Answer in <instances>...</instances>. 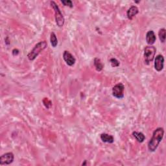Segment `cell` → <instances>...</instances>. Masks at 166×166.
Returning a JSON list of instances; mask_svg holds the SVG:
<instances>
[{
  "label": "cell",
  "instance_id": "obj_9",
  "mask_svg": "<svg viewBox=\"0 0 166 166\" xmlns=\"http://www.w3.org/2000/svg\"><path fill=\"white\" fill-rule=\"evenodd\" d=\"M156 37L153 30H149L146 34V41L149 45H152L156 42Z\"/></svg>",
  "mask_w": 166,
  "mask_h": 166
},
{
  "label": "cell",
  "instance_id": "obj_6",
  "mask_svg": "<svg viewBox=\"0 0 166 166\" xmlns=\"http://www.w3.org/2000/svg\"><path fill=\"white\" fill-rule=\"evenodd\" d=\"M14 158V156L13 152L5 153L0 157V164L2 165L10 164L13 162Z\"/></svg>",
  "mask_w": 166,
  "mask_h": 166
},
{
  "label": "cell",
  "instance_id": "obj_8",
  "mask_svg": "<svg viewBox=\"0 0 166 166\" xmlns=\"http://www.w3.org/2000/svg\"><path fill=\"white\" fill-rule=\"evenodd\" d=\"M63 59L66 63L69 66H72L75 64L76 60L73 55L68 51H64L63 53Z\"/></svg>",
  "mask_w": 166,
  "mask_h": 166
},
{
  "label": "cell",
  "instance_id": "obj_1",
  "mask_svg": "<svg viewBox=\"0 0 166 166\" xmlns=\"http://www.w3.org/2000/svg\"><path fill=\"white\" fill-rule=\"evenodd\" d=\"M164 135V130L162 127H158L153 132L152 136L148 143V149L151 152H155L161 142Z\"/></svg>",
  "mask_w": 166,
  "mask_h": 166
},
{
  "label": "cell",
  "instance_id": "obj_14",
  "mask_svg": "<svg viewBox=\"0 0 166 166\" xmlns=\"http://www.w3.org/2000/svg\"><path fill=\"white\" fill-rule=\"evenodd\" d=\"M50 42L51 45L53 47H56L58 44V40L57 38V36L54 32H52L50 35Z\"/></svg>",
  "mask_w": 166,
  "mask_h": 166
},
{
  "label": "cell",
  "instance_id": "obj_17",
  "mask_svg": "<svg viewBox=\"0 0 166 166\" xmlns=\"http://www.w3.org/2000/svg\"><path fill=\"white\" fill-rule=\"evenodd\" d=\"M64 5V6H67V7H69L70 8L73 7V3L71 1V0H64V1L61 2Z\"/></svg>",
  "mask_w": 166,
  "mask_h": 166
},
{
  "label": "cell",
  "instance_id": "obj_7",
  "mask_svg": "<svg viewBox=\"0 0 166 166\" xmlns=\"http://www.w3.org/2000/svg\"><path fill=\"white\" fill-rule=\"evenodd\" d=\"M164 57L162 55H158L155 59V68L157 71H161L164 69Z\"/></svg>",
  "mask_w": 166,
  "mask_h": 166
},
{
  "label": "cell",
  "instance_id": "obj_2",
  "mask_svg": "<svg viewBox=\"0 0 166 166\" xmlns=\"http://www.w3.org/2000/svg\"><path fill=\"white\" fill-rule=\"evenodd\" d=\"M47 47V43L46 41H41L36 44L33 50L27 55V57L29 60H34L38 55Z\"/></svg>",
  "mask_w": 166,
  "mask_h": 166
},
{
  "label": "cell",
  "instance_id": "obj_11",
  "mask_svg": "<svg viewBox=\"0 0 166 166\" xmlns=\"http://www.w3.org/2000/svg\"><path fill=\"white\" fill-rule=\"evenodd\" d=\"M101 140L104 143L112 144L114 141V138L111 135H110L107 133H103L101 134Z\"/></svg>",
  "mask_w": 166,
  "mask_h": 166
},
{
  "label": "cell",
  "instance_id": "obj_3",
  "mask_svg": "<svg viewBox=\"0 0 166 166\" xmlns=\"http://www.w3.org/2000/svg\"><path fill=\"white\" fill-rule=\"evenodd\" d=\"M50 4L55 11V21H56V23H57V26L59 27H63L65 20H64V18L62 13H61V11L59 7V6L57 5L56 3L53 1H51L50 2Z\"/></svg>",
  "mask_w": 166,
  "mask_h": 166
},
{
  "label": "cell",
  "instance_id": "obj_12",
  "mask_svg": "<svg viewBox=\"0 0 166 166\" xmlns=\"http://www.w3.org/2000/svg\"><path fill=\"white\" fill-rule=\"evenodd\" d=\"M132 135H133V136L135 138V139H136L139 143L144 142V140H145V135L142 132L134 131L132 132Z\"/></svg>",
  "mask_w": 166,
  "mask_h": 166
},
{
  "label": "cell",
  "instance_id": "obj_4",
  "mask_svg": "<svg viewBox=\"0 0 166 166\" xmlns=\"http://www.w3.org/2000/svg\"><path fill=\"white\" fill-rule=\"evenodd\" d=\"M156 49L154 46H147L144 50V60L147 64H150L155 57Z\"/></svg>",
  "mask_w": 166,
  "mask_h": 166
},
{
  "label": "cell",
  "instance_id": "obj_10",
  "mask_svg": "<svg viewBox=\"0 0 166 166\" xmlns=\"http://www.w3.org/2000/svg\"><path fill=\"white\" fill-rule=\"evenodd\" d=\"M139 13V10L137 7L136 6H132L131 7H130L127 13V16L128 19L132 20L133 19V18L136 16Z\"/></svg>",
  "mask_w": 166,
  "mask_h": 166
},
{
  "label": "cell",
  "instance_id": "obj_16",
  "mask_svg": "<svg viewBox=\"0 0 166 166\" xmlns=\"http://www.w3.org/2000/svg\"><path fill=\"white\" fill-rule=\"evenodd\" d=\"M110 64H111V66L113 67H118L120 64L119 61L117 60L116 59H114V58H112L110 60Z\"/></svg>",
  "mask_w": 166,
  "mask_h": 166
},
{
  "label": "cell",
  "instance_id": "obj_5",
  "mask_svg": "<svg viewBox=\"0 0 166 166\" xmlns=\"http://www.w3.org/2000/svg\"><path fill=\"white\" fill-rule=\"evenodd\" d=\"M125 87L122 83H118L112 88V95L118 99H122L124 97Z\"/></svg>",
  "mask_w": 166,
  "mask_h": 166
},
{
  "label": "cell",
  "instance_id": "obj_13",
  "mask_svg": "<svg viewBox=\"0 0 166 166\" xmlns=\"http://www.w3.org/2000/svg\"><path fill=\"white\" fill-rule=\"evenodd\" d=\"M94 66H95V69L97 71H101L103 70V67H104V65L102 63L101 60L98 59V58H95L94 59Z\"/></svg>",
  "mask_w": 166,
  "mask_h": 166
},
{
  "label": "cell",
  "instance_id": "obj_15",
  "mask_svg": "<svg viewBox=\"0 0 166 166\" xmlns=\"http://www.w3.org/2000/svg\"><path fill=\"white\" fill-rule=\"evenodd\" d=\"M165 32H166L165 29L164 28L161 29L159 30V33H158L159 38H160V40L161 42L162 43H164L165 42V36H166Z\"/></svg>",
  "mask_w": 166,
  "mask_h": 166
}]
</instances>
